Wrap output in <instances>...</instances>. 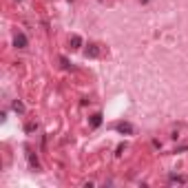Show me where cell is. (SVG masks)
Returning <instances> with one entry per match:
<instances>
[{
	"label": "cell",
	"instance_id": "cell-5",
	"mask_svg": "<svg viewBox=\"0 0 188 188\" xmlns=\"http://www.w3.org/2000/svg\"><path fill=\"white\" fill-rule=\"evenodd\" d=\"M100 124H102V115H100V113H95V115H91V126H93V128H98Z\"/></svg>",
	"mask_w": 188,
	"mask_h": 188
},
{
	"label": "cell",
	"instance_id": "cell-2",
	"mask_svg": "<svg viewBox=\"0 0 188 188\" xmlns=\"http://www.w3.org/2000/svg\"><path fill=\"white\" fill-rule=\"evenodd\" d=\"M115 128L120 131V133H126V135H131V133H133V126H131L128 122H117V124H115Z\"/></svg>",
	"mask_w": 188,
	"mask_h": 188
},
{
	"label": "cell",
	"instance_id": "cell-1",
	"mask_svg": "<svg viewBox=\"0 0 188 188\" xmlns=\"http://www.w3.org/2000/svg\"><path fill=\"white\" fill-rule=\"evenodd\" d=\"M13 44L18 46V49H27V44H29V40H27V36L25 33H16V38H13Z\"/></svg>",
	"mask_w": 188,
	"mask_h": 188
},
{
	"label": "cell",
	"instance_id": "cell-6",
	"mask_svg": "<svg viewBox=\"0 0 188 188\" xmlns=\"http://www.w3.org/2000/svg\"><path fill=\"white\" fill-rule=\"evenodd\" d=\"M13 111H16V113H20V115L25 113V106H22V102H18V100H16V102H13Z\"/></svg>",
	"mask_w": 188,
	"mask_h": 188
},
{
	"label": "cell",
	"instance_id": "cell-4",
	"mask_svg": "<svg viewBox=\"0 0 188 188\" xmlns=\"http://www.w3.org/2000/svg\"><path fill=\"white\" fill-rule=\"evenodd\" d=\"M69 44H71V49L75 51V49H80V46H82V38H80V36H71Z\"/></svg>",
	"mask_w": 188,
	"mask_h": 188
},
{
	"label": "cell",
	"instance_id": "cell-7",
	"mask_svg": "<svg viewBox=\"0 0 188 188\" xmlns=\"http://www.w3.org/2000/svg\"><path fill=\"white\" fill-rule=\"evenodd\" d=\"M139 2H151V0H139Z\"/></svg>",
	"mask_w": 188,
	"mask_h": 188
},
{
	"label": "cell",
	"instance_id": "cell-3",
	"mask_svg": "<svg viewBox=\"0 0 188 188\" xmlns=\"http://www.w3.org/2000/svg\"><path fill=\"white\" fill-rule=\"evenodd\" d=\"M86 55H89V58H98V55H100L98 44H93V42H91V44H89V49H86Z\"/></svg>",
	"mask_w": 188,
	"mask_h": 188
}]
</instances>
